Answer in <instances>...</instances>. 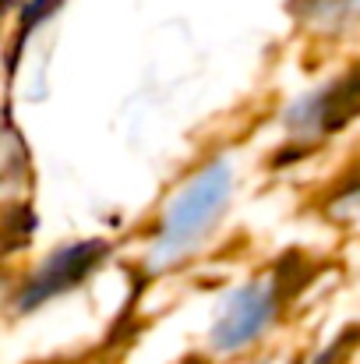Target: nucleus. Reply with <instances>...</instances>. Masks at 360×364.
Instances as JSON below:
<instances>
[{
    "instance_id": "f257e3e1",
    "label": "nucleus",
    "mask_w": 360,
    "mask_h": 364,
    "mask_svg": "<svg viewBox=\"0 0 360 364\" xmlns=\"http://www.w3.org/2000/svg\"><path fill=\"white\" fill-rule=\"evenodd\" d=\"M234 184L237 173L230 159L202 163L166 202L148 244V265L163 272L198 255L212 230L223 223V213L234 202Z\"/></svg>"
},
{
    "instance_id": "f03ea898",
    "label": "nucleus",
    "mask_w": 360,
    "mask_h": 364,
    "mask_svg": "<svg viewBox=\"0 0 360 364\" xmlns=\"http://www.w3.org/2000/svg\"><path fill=\"white\" fill-rule=\"evenodd\" d=\"M283 301H286V276L283 272H272V276H261V279L237 287L223 301V308L209 329L212 350L237 354L244 347H251L254 340H261L265 329L279 318Z\"/></svg>"
},
{
    "instance_id": "7ed1b4c3",
    "label": "nucleus",
    "mask_w": 360,
    "mask_h": 364,
    "mask_svg": "<svg viewBox=\"0 0 360 364\" xmlns=\"http://www.w3.org/2000/svg\"><path fill=\"white\" fill-rule=\"evenodd\" d=\"M360 114V68H350L347 75H336L332 82L318 85L315 92H304L290 103L283 114L286 138L297 145H318L343 131Z\"/></svg>"
},
{
    "instance_id": "20e7f679",
    "label": "nucleus",
    "mask_w": 360,
    "mask_h": 364,
    "mask_svg": "<svg viewBox=\"0 0 360 364\" xmlns=\"http://www.w3.org/2000/svg\"><path fill=\"white\" fill-rule=\"evenodd\" d=\"M107 241H75L57 247L53 255H46L18 287V294L11 297V304L18 311H36L43 304H50L53 297L75 290L82 279H89L99 262L107 258Z\"/></svg>"
},
{
    "instance_id": "39448f33",
    "label": "nucleus",
    "mask_w": 360,
    "mask_h": 364,
    "mask_svg": "<svg viewBox=\"0 0 360 364\" xmlns=\"http://www.w3.org/2000/svg\"><path fill=\"white\" fill-rule=\"evenodd\" d=\"M360 18V0H304V21L315 28H347Z\"/></svg>"
},
{
    "instance_id": "423d86ee",
    "label": "nucleus",
    "mask_w": 360,
    "mask_h": 364,
    "mask_svg": "<svg viewBox=\"0 0 360 364\" xmlns=\"http://www.w3.org/2000/svg\"><path fill=\"white\" fill-rule=\"evenodd\" d=\"M336 213H343V216H357L360 213V173H354V177L336 191Z\"/></svg>"
}]
</instances>
